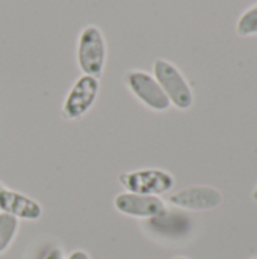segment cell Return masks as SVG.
Returning a JSON list of instances; mask_svg holds the SVG:
<instances>
[{
  "label": "cell",
  "instance_id": "obj_1",
  "mask_svg": "<svg viewBox=\"0 0 257 259\" xmlns=\"http://www.w3.org/2000/svg\"><path fill=\"white\" fill-rule=\"evenodd\" d=\"M77 64L83 74L100 77L106 64V41L103 32L97 26H86L79 33L77 39Z\"/></svg>",
  "mask_w": 257,
  "mask_h": 259
},
{
  "label": "cell",
  "instance_id": "obj_2",
  "mask_svg": "<svg viewBox=\"0 0 257 259\" xmlns=\"http://www.w3.org/2000/svg\"><path fill=\"white\" fill-rule=\"evenodd\" d=\"M153 74L171 105L185 111L194 103V94L179 68L167 59H155Z\"/></svg>",
  "mask_w": 257,
  "mask_h": 259
},
{
  "label": "cell",
  "instance_id": "obj_3",
  "mask_svg": "<svg viewBox=\"0 0 257 259\" xmlns=\"http://www.w3.org/2000/svg\"><path fill=\"white\" fill-rule=\"evenodd\" d=\"M118 181L123 188L127 190V193L144 196L165 194L174 187V178L161 168H141L126 171L120 175Z\"/></svg>",
  "mask_w": 257,
  "mask_h": 259
},
{
  "label": "cell",
  "instance_id": "obj_4",
  "mask_svg": "<svg viewBox=\"0 0 257 259\" xmlns=\"http://www.w3.org/2000/svg\"><path fill=\"white\" fill-rule=\"evenodd\" d=\"M100 90V80L94 76L82 74L71 90L68 91L64 106L62 115L65 120H77L83 117L95 103Z\"/></svg>",
  "mask_w": 257,
  "mask_h": 259
},
{
  "label": "cell",
  "instance_id": "obj_5",
  "mask_svg": "<svg viewBox=\"0 0 257 259\" xmlns=\"http://www.w3.org/2000/svg\"><path fill=\"white\" fill-rule=\"evenodd\" d=\"M124 80L132 94L150 109L162 112L171 106L167 94L164 93L155 76L142 70H130L126 73Z\"/></svg>",
  "mask_w": 257,
  "mask_h": 259
},
{
  "label": "cell",
  "instance_id": "obj_6",
  "mask_svg": "<svg viewBox=\"0 0 257 259\" xmlns=\"http://www.w3.org/2000/svg\"><path fill=\"white\" fill-rule=\"evenodd\" d=\"M168 202L173 206L186 211H211L221 205L223 194L214 187L194 185L176 191L170 196Z\"/></svg>",
  "mask_w": 257,
  "mask_h": 259
},
{
  "label": "cell",
  "instance_id": "obj_7",
  "mask_svg": "<svg viewBox=\"0 0 257 259\" xmlns=\"http://www.w3.org/2000/svg\"><path fill=\"white\" fill-rule=\"evenodd\" d=\"M114 206L124 215L148 220L159 217L167 211V206L159 196H144L133 193L118 194L114 200Z\"/></svg>",
  "mask_w": 257,
  "mask_h": 259
},
{
  "label": "cell",
  "instance_id": "obj_8",
  "mask_svg": "<svg viewBox=\"0 0 257 259\" xmlns=\"http://www.w3.org/2000/svg\"><path fill=\"white\" fill-rule=\"evenodd\" d=\"M0 211L27 222H35L42 215V206L36 200L6 188H0Z\"/></svg>",
  "mask_w": 257,
  "mask_h": 259
},
{
  "label": "cell",
  "instance_id": "obj_9",
  "mask_svg": "<svg viewBox=\"0 0 257 259\" xmlns=\"http://www.w3.org/2000/svg\"><path fill=\"white\" fill-rule=\"evenodd\" d=\"M18 232V220L9 214L0 212V253H3L14 241Z\"/></svg>",
  "mask_w": 257,
  "mask_h": 259
},
{
  "label": "cell",
  "instance_id": "obj_10",
  "mask_svg": "<svg viewBox=\"0 0 257 259\" xmlns=\"http://www.w3.org/2000/svg\"><path fill=\"white\" fill-rule=\"evenodd\" d=\"M236 32L241 36H248V35H257V3L254 6L248 8L241 18L238 20Z\"/></svg>",
  "mask_w": 257,
  "mask_h": 259
},
{
  "label": "cell",
  "instance_id": "obj_11",
  "mask_svg": "<svg viewBox=\"0 0 257 259\" xmlns=\"http://www.w3.org/2000/svg\"><path fill=\"white\" fill-rule=\"evenodd\" d=\"M42 259H65L64 258V252L59 247H53L52 250H48L45 253V256Z\"/></svg>",
  "mask_w": 257,
  "mask_h": 259
},
{
  "label": "cell",
  "instance_id": "obj_12",
  "mask_svg": "<svg viewBox=\"0 0 257 259\" xmlns=\"http://www.w3.org/2000/svg\"><path fill=\"white\" fill-rule=\"evenodd\" d=\"M67 259H91V258H89V255H88L85 250H74L73 253H70V255H68V258Z\"/></svg>",
  "mask_w": 257,
  "mask_h": 259
},
{
  "label": "cell",
  "instance_id": "obj_13",
  "mask_svg": "<svg viewBox=\"0 0 257 259\" xmlns=\"http://www.w3.org/2000/svg\"><path fill=\"white\" fill-rule=\"evenodd\" d=\"M251 199H253L254 202H257V185L256 188H254V191H253V194H251Z\"/></svg>",
  "mask_w": 257,
  "mask_h": 259
},
{
  "label": "cell",
  "instance_id": "obj_14",
  "mask_svg": "<svg viewBox=\"0 0 257 259\" xmlns=\"http://www.w3.org/2000/svg\"><path fill=\"white\" fill-rule=\"evenodd\" d=\"M173 259H189V258H186V256H176V258H173Z\"/></svg>",
  "mask_w": 257,
  "mask_h": 259
},
{
  "label": "cell",
  "instance_id": "obj_15",
  "mask_svg": "<svg viewBox=\"0 0 257 259\" xmlns=\"http://www.w3.org/2000/svg\"><path fill=\"white\" fill-rule=\"evenodd\" d=\"M250 259H257V255H256V256H253V258H250Z\"/></svg>",
  "mask_w": 257,
  "mask_h": 259
}]
</instances>
